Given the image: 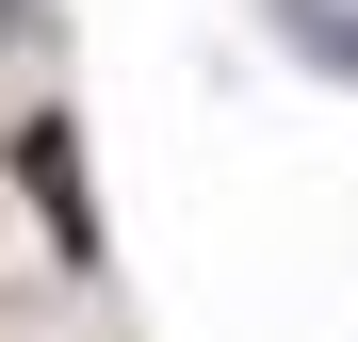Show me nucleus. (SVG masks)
<instances>
[{"mask_svg": "<svg viewBox=\"0 0 358 342\" xmlns=\"http://www.w3.org/2000/svg\"><path fill=\"white\" fill-rule=\"evenodd\" d=\"M277 17H293V33H310V49H326V66L358 82V0H277Z\"/></svg>", "mask_w": 358, "mask_h": 342, "instance_id": "2", "label": "nucleus"}, {"mask_svg": "<svg viewBox=\"0 0 358 342\" xmlns=\"http://www.w3.org/2000/svg\"><path fill=\"white\" fill-rule=\"evenodd\" d=\"M17 180L49 196V228H66V245H98V212H82V147H66V114H33V131H17Z\"/></svg>", "mask_w": 358, "mask_h": 342, "instance_id": "1", "label": "nucleus"}, {"mask_svg": "<svg viewBox=\"0 0 358 342\" xmlns=\"http://www.w3.org/2000/svg\"><path fill=\"white\" fill-rule=\"evenodd\" d=\"M0 33H33V0H0Z\"/></svg>", "mask_w": 358, "mask_h": 342, "instance_id": "3", "label": "nucleus"}]
</instances>
